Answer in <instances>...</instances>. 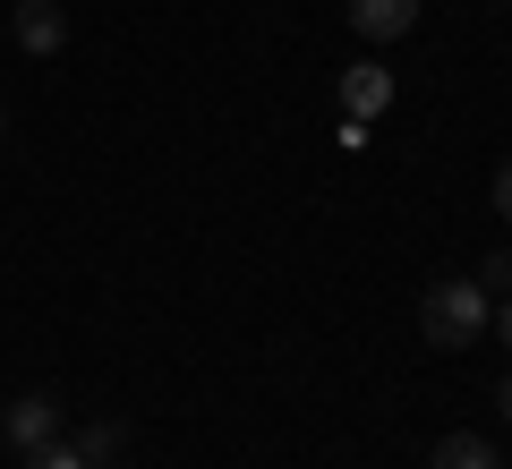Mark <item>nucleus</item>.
I'll use <instances>...</instances> for the list:
<instances>
[{
  "instance_id": "nucleus-10",
  "label": "nucleus",
  "mask_w": 512,
  "mask_h": 469,
  "mask_svg": "<svg viewBox=\"0 0 512 469\" xmlns=\"http://www.w3.org/2000/svg\"><path fill=\"white\" fill-rule=\"evenodd\" d=\"M495 214H504V222H512V163H504V171H495Z\"/></svg>"
},
{
  "instance_id": "nucleus-1",
  "label": "nucleus",
  "mask_w": 512,
  "mask_h": 469,
  "mask_svg": "<svg viewBox=\"0 0 512 469\" xmlns=\"http://www.w3.org/2000/svg\"><path fill=\"white\" fill-rule=\"evenodd\" d=\"M487 316H495V299H487L478 273H444V282H427V299H419L427 350H470V342H487Z\"/></svg>"
},
{
  "instance_id": "nucleus-8",
  "label": "nucleus",
  "mask_w": 512,
  "mask_h": 469,
  "mask_svg": "<svg viewBox=\"0 0 512 469\" xmlns=\"http://www.w3.org/2000/svg\"><path fill=\"white\" fill-rule=\"evenodd\" d=\"M18 469H86V452H77L69 435H52V444H35V452H18Z\"/></svg>"
},
{
  "instance_id": "nucleus-11",
  "label": "nucleus",
  "mask_w": 512,
  "mask_h": 469,
  "mask_svg": "<svg viewBox=\"0 0 512 469\" xmlns=\"http://www.w3.org/2000/svg\"><path fill=\"white\" fill-rule=\"evenodd\" d=\"M487 325H495V342H504V350H512V299H504V307H495Z\"/></svg>"
},
{
  "instance_id": "nucleus-13",
  "label": "nucleus",
  "mask_w": 512,
  "mask_h": 469,
  "mask_svg": "<svg viewBox=\"0 0 512 469\" xmlns=\"http://www.w3.org/2000/svg\"><path fill=\"white\" fill-rule=\"evenodd\" d=\"M0 145H9V111H0Z\"/></svg>"
},
{
  "instance_id": "nucleus-3",
  "label": "nucleus",
  "mask_w": 512,
  "mask_h": 469,
  "mask_svg": "<svg viewBox=\"0 0 512 469\" xmlns=\"http://www.w3.org/2000/svg\"><path fill=\"white\" fill-rule=\"evenodd\" d=\"M9 35H18V52L52 60L60 43H69V18H60V0H18V18H9Z\"/></svg>"
},
{
  "instance_id": "nucleus-6",
  "label": "nucleus",
  "mask_w": 512,
  "mask_h": 469,
  "mask_svg": "<svg viewBox=\"0 0 512 469\" xmlns=\"http://www.w3.org/2000/svg\"><path fill=\"white\" fill-rule=\"evenodd\" d=\"M427 469H504V461H495V444H487V435H444Z\"/></svg>"
},
{
  "instance_id": "nucleus-5",
  "label": "nucleus",
  "mask_w": 512,
  "mask_h": 469,
  "mask_svg": "<svg viewBox=\"0 0 512 469\" xmlns=\"http://www.w3.org/2000/svg\"><path fill=\"white\" fill-rule=\"evenodd\" d=\"M384 103H393V69H376V60L342 69V120H376Z\"/></svg>"
},
{
  "instance_id": "nucleus-12",
  "label": "nucleus",
  "mask_w": 512,
  "mask_h": 469,
  "mask_svg": "<svg viewBox=\"0 0 512 469\" xmlns=\"http://www.w3.org/2000/svg\"><path fill=\"white\" fill-rule=\"evenodd\" d=\"M495 410H504V427H512V376H504V384H495Z\"/></svg>"
},
{
  "instance_id": "nucleus-9",
  "label": "nucleus",
  "mask_w": 512,
  "mask_h": 469,
  "mask_svg": "<svg viewBox=\"0 0 512 469\" xmlns=\"http://www.w3.org/2000/svg\"><path fill=\"white\" fill-rule=\"evenodd\" d=\"M478 282H487V299H495V290H512V248H495V256H487V273H478Z\"/></svg>"
},
{
  "instance_id": "nucleus-2",
  "label": "nucleus",
  "mask_w": 512,
  "mask_h": 469,
  "mask_svg": "<svg viewBox=\"0 0 512 469\" xmlns=\"http://www.w3.org/2000/svg\"><path fill=\"white\" fill-rule=\"evenodd\" d=\"M60 427H69V410H60L52 393H26L18 410H0V435H9V444H18V452H35V444H52Z\"/></svg>"
},
{
  "instance_id": "nucleus-7",
  "label": "nucleus",
  "mask_w": 512,
  "mask_h": 469,
  "mask_svg": "<svg viewBox=\"0 0 512 469\" xmlns=\"http://www.w3.org/2000/svg\"><path fill=\"white\" fill-rule=\"evenodd\" d=\"M77 452H86V469H111V461L128 452V427H111V418H103V427H86V435H77Z\"/></svg>"
},
{
  "instance_id": "nucleus-4",
  "label": "nucleus",
  "mask_w": 512,
  "mask_h": 469,
  "mask_svg": "<svg viewBox=\"0 0 512 469\" xmlns=\"http://www.w3.org/2000/svg\"><path fill=\"white\" fill-rule=\"evenodd\" d=\"M350 26H359L367 43H402L410 26H419V0H350Z\"/></svg>"
}]
</instances>
